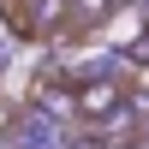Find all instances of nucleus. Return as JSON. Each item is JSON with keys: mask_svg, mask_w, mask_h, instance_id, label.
<instances>
[{"mask_svg": "<svg viewBox=\"0 0 149 149\" xmlns=\"http://www.w3.org/2000/svg\"><path fill=\"white\" fill-rule=\"evenodd\" d=\"M6 24L18 36H54L60 24H66V0H6Z\"/></svg>", "mask_w": 149, "mask_h": 149, "instance_id": "f03ea898", "label": "nucleus"}, {"mask_svg": "<svg viewBox=\"0 0 149 149\" xmlns=\"http://www.w3.org/2000/svg\"><path fill=\"white\" fill-rule=\"evenodd\" d=\"M119 0H66V24H78V30H95V24L113 12Z\"/></svg>", "mask_w": 149, "mask_h": 149, "instance_id": "39448f33", "label": "nucleus"}, {"mask_svg": "<svg viewBox=\"0 0 149 149\" xmlns=\"http://www.w3.org/2000/svg\"><path fill=\"white\" fill-rule=\"evenodd\" d=\"M72 119H84V125H95V131L125 125L131 119V84L125 78H107V72L72 84Z\"/></svg>", "mask_w": 149, "mask_h": 149, "instance_id": "f257e3e1", "label": "nucleus"}, {"mask_svg": "<svg viewBox=\"0 0 149 149\" xmlns=\"http://www.w3.org/2000/svg\"><path fill=\"white\" fill-rule=\"evenodd\" d=\"M143 78H149V60H143Z\"/></svg>", "mask_w": 149, "mask_h": 149, "instance_id": "6e6552de", "label": "nucleus"}, {"mask_svg": "<svg viewBox=\"0 0 149 149\" xmlns=\"http://www.w3.org/2000/svg\"><path fill=\"white\" fill-rule=\"evenodd\" d=\"M36 107H42L48 119H72V84L42 78V84H36Z\"/></svg>", "mask_w": 149, "mask_h": 149, "instance_id": "20e7f679", "label": "nucleus"}, {"mask_svg": "<svg viewBox=\"0 0 149 149\" xmlns=\"http://www.w3.org/2000/svg\"><path fill=\"white\" fill-rule=\"evenodd\" d=\"M12 125H18V107H12V102H6V95H0V143H6V137H12Z\"/></svg>", "mask_w": 149, "mask_h": 149, "instance_id": "423d86ee", "label": "nucleus"}, {"mask_svg": "<svg viewBox=\"0 0 149 149\" xmlns=\"http://www.w3.org/2000/svg\"><path fill=\"white\" fill-rule=\"evenodd\" d=\"M95 36H102L107 48H143L149 42V18H143V6H113L95 24Z\"/></svg>", "mask_w": 149, "mask_h": 149, "instance_id": "7ed1b4c3", "label": "nucleus"}, {"mask_svg": "<svg viewBox=\"0 0 149 149\" xmlns=\"http://www.w3.org/2000/svg\"><path fill=\"white\" fill-rule=\"evenodd\" d=\"M119 6H149V0H119Z\"/></svg>", "mask_w": 149, "mask_h": 149, "instance_id": "0eeeda50", "label": "nucleus"}]
</instances>
